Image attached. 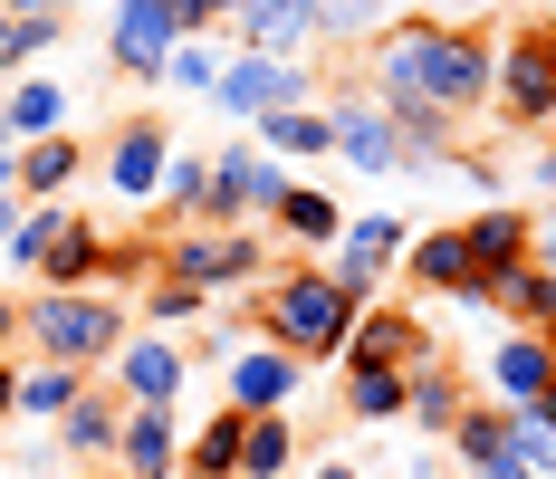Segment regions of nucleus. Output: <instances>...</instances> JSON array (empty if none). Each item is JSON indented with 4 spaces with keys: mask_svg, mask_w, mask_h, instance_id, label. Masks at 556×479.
I'll use <instances>...</instances> for the list:
<instances>
[{
    "mask_svg": "<svg viewBox=\"0 0 556 479\" xmlns=\"http://www.w3.org/2000/svg\"><path fill=\"white\" fill-rule=\"evenodd\" d=\"M87 173V144L77 135H49V144H20V202H58L67 182Z\"/></svg>",
    "mask_w": 556,
    "mask_h": 479,
    "instance_id": "nucleus-28",
    "label": "nucleus"
},
{
    "mask_svg": "<svg viewBox=\"0 0 556 479\" xmlns=\"http://www.w3.org/2000/svg\"><path fill=\"white\" fill-rule=\"evenodd\" d=\"M460 240H470V268L500 288L508 268L538 260V212H528V202H480V212L460 220Z\"/></svg>",
    "mask_w": 556,
    "mask_h": 479,
    "instance_id": "nucleus-15",
    "label": "nucleus"
},
{
    "mask_svg": "<svg viewBox=\"0 0 556 479\" xmlns=\"http://www.w3.org/2000/svg\"><path fill=\"white\" fill-rule=\"evenodd\" d=\"M115 479H182V413H125Z\"/></svg>",
    "mask_w": 556,
    "mask_h": 479,
    "instance_id": "nucleus-19",
    "label": "nucleus"
},
{
    "mask_svg": "<svg viewBox=\"0 0 556 479\" xmlns=\"http://www.w3.org/2000/svg\"><path fill=\"white\" fill-rule=\"evenodd\" d=\"M547 39H556V10H547Z\"/></svg>",
    "mask_w": 556,
    "mask_h": 479,
    "instance_id": "nucleus-52",
    "label": "nucleus"
},
{
    "mask_svg": "<svg viewBox=\"0 0 556 479\" xmlns=\"http://www.w3.org/2000/svg\"><path fill=\"white\" fill-rule=\"evenodd\" d=\"M240 441H250V413H202V431H182V470H222L240 479Z\"/></svg>",
    "mask_w": 556,
    "mask_h": 479,
    "instance_id": "nucleus-29",
    "label": "nucleus"
},
{
    "mask_svg": "<svg viewBox=\"0 0 556 479\" xmlns=\"http://www.w3.org/2000/svg\"><path fill=\"white\" fill-rule=\"evenodd\" d=\"M87 383H97V374H77V365H39V355H29V365H20V423H67V413H77V403H87Z\"/></svg>",
    "mask_w": 556,
    "mask_h": 479,
    "instance_id": "nucleus-23",
    "label": "nucleus"
},
{
    "mask_svg": "<svg viewBox=\"0 0 556 479\" xmlns=\"http://www.w3.org/2000/svg\"><path fill=\"white\" fill-rule=\"evenodd\" d=\"M355 317H365V307L336 288L327 268H307V260L269 268V288L250 298V336H269L278 355H298V365H345Z\"/></svg>",
    "mask_w": 556,
    "mask_h": 479,
    "instance_id": "nucleus-2",
    "label": "nucleus"
},
{
    "mask_svg": "<svg viewBox=\"0 0 556 479\" xmlns=\"http://www.w3.org/2000/svg\"><path fill=\"white\" fill-rule=\"evenodd\" d=\"M20 212H29V202H20V192H0V240L20 230Z\"/></svg>",
    "mask_w": 556,
    "mask_h": 479,
    "instance_id": "nucleus-45",
    "label": "nucleus"
},
{
    "mask_svg": "<svg viewBox=\"0 0 556 479\" xmlns=\"http://www.w3.org/2000/svg\"><path fill=\"white\" fill-rule=\"evenodd\" d=\"M154 278H182V288H202V298H230V288L260 298V288H269V240H260V230H173Z\"/></svg>",
    "mask_w": 556,
    "mask_h": 479,
    "instance_id": "nucleus-5",
    "label": "nucleus"
},
{
    "mask_svg": "<svg viewBox=\"0 0 556 479\" xmlns=\"http://www.w3.org/2000/svg\"><path fill=\"white\" fill-rule=\"evenodd\" d=\"M250 144L269 163H327L336 125H327V106H288V115H269V125H250Z\"/></svg>",
    "mask_w": 556,
    "mask_h": 479,
    "instance_id": "nucleus-21",
    "label": "nucleus"
},
{
    "mask_svg": "<svg viewBox=\"0 0 556 479\" xmlns=\"http://www.w3.org/2000/svg\"><path fill=\"white\" fill-rule=\"evenodd\" d=\"M182 479H222V470H182Z\"/></svg>",
    "mask_w": 556,
    "mask_h": 479,
    "instance_id": "nucleus-50",
    "label": "nucleus"
},
{
    "mask_svg": "<svg viewBox=\"0 0 556 479\" xmlns=\"http://www.w3.org/2000/svg\"><path fill=\"white\" fill-rule=\"evenodd\" d=\"M528 182H538V192H556V135L538 144V154H528Z\"/></svg>",
    "mask_w": 556,
    "mask_h": 479,
    "instance_id": "nucleus-41",
    "label": "nucleus"
},
{
    "mask_svg": "<svg viewBox=\"0 0 556 479\" xmlns=\"http://www.w3.org/2000/svg\"><path fill=\"white\" fill-rule=\"evenodd\" d=\"M460 413H470V374L451 365V345H432L422 365L403 374V423H422V431H442V441H451Z\"/></svg>",
    "mask_w": 556,
    "mask_h": 479,
    "instance_id": "nucleus-18",
    "label": "nucleus"
},
{
    "mask_svg": "<svg viewBox=\"0 0 556 479\" xmlns=\"http://www.w3.org/2000/svg\"><path fill=\"white\" fill-rule=\"evenodd\" d=\"M298 383H307V365H298V355H278L269 336H240V355L222 365V403L260 423V413H288V403H298Z\"/></svg>",
    "mask_w": 556,
    "mask_h": 479,
    "instance_id": "nucleus-13",
    "label": "nucleus"
},
{
    "mask_svg": "<svg viewBox=\"0 0 556 479\" xmlns=\"http://www.w3.org/2000/svg\"><path fill=\"white\" fill-rule=\"evenodd\" d=\"M0 115H10V144H49V135H67V87L39 67V77H20L0 97Z\"/></svg>",
    "mask_w": 556,
    "mask_h": 479,
    "instance_id": "nucleus-22",
    "label": "nucleus"
},
{
    "mask_svg": "<svg viewBox=\"0 0 556 479\" xmlns=\"http://www.w3.org/2000/svg\"><path fill=\"white\" fill-rule=\"evenodd\" d=\"M164 212H173V230H202L212 220V154H173L164 163Z\"/></svg>",
    "mask_w": 556,
    "mask_h": 479,
    "instance_id": "nucleus-33",
    "label": "nucleus"
},
{
    "mask_svg": "<svg viewBox=\"0 0 556 479\" xmlns=\"http://www.w3.org/2000/svg\"><path fill=\"white\" fill-rule=\"evenodd\" d=\"M393 20L403 0H317V49H375Z\"/></svg>",
    "mask_w": 556,
    "mask_h": 479,
    "instance_id": "nucleus-26",
    "label": "nucleus"
},
{
    "mask_svg": "<svg viewBox=\"0 0 556 479\" xmlns=\"http://www.w3.org/2000/svg\"><path fill=\"white\" fill-rule=\"evenodd\" d=\"M490 77H500V29H460V20H422V10H403L365 49V97L384 115H403V106L480 115Z\"/></svg>",
    "mask_w": 556,
    "mask_h": 479,
    "instance_id": "nucleus-1",
    "label": "nucleus"
},
{
    "mask_svg": "<svg viewBox=\"0 0 556 479\" xmlns=\"http://www.w3.org/2000/svg\"><path fill=\"white\" fill-rule=\"evenodd\" d=\"M173 49H182L173 0H106V58H115V77L164 87V58H173Z\"/></svg>",
    "mask_w": 556,
    "mask_h": 479,
    "instance_id": "nucleus-8",
    "label": "nucleus"
},
{
    "mask_svg": "<svg viewBox=\"0 0 556 479\" xmlns=\"http://www.w3.org/2000/svg\"><path fill=\"white\" fill-rule=\"evenodd\" d=\"M230 10H240V0H173L182 39H212V29H230Z\"/></svg>",
    "mask_w": 556,
    "mask_h": 479,
    "instance_id": "nucleus-39",
    "label": "nucleus"
},
{
    "mask_svg": "<svg viewBox=\"0 0 556 479\" xmlns=\"http://www.w3.org/2000/svg\"><path fill=\"white\" fill-rule=\"evenodd\" d=\"M432 345H442V336L422 326V307H393V298H375V307L355 317V336H345V365H393V374H413Z\"/></svg>",
    "mask_w": 556,
    "mask_h": 479,
    "instance_id": "nucleus-14",
    "label": "nucleus"
},
{
    "mask_svg": "<svg viewBox=\"0 0 556 479\" xmlns=\"http://www.w3.org/2000/svg\"><path fill=\"white\" fill-rule=\"evenodd\" d=\"M269 230L288 240V250H336V240H345V202L317 192V182H288V202L269 212Z\"/></svg>",
    "mask_w": 556,
    "mask_h": 479,
    "instance_id": "nucleus-20",
    "label": "nucleus"
},
{
    "mask_svg": "<svg viewBox=\"0 0 556 479\" xmlns=\"http://www.w3.org/2000/svg\"><path fill=\"white\" fill-rule=\"evenodd\" d=\"M202 317H212L202 288H182V278H154V288H144V326H154V336H164V326H202Z\"/></svg>",
    "mask_w": 556,
    "mask_h": 479,
    "instance_id": "nucleus-37",
    "label": "nucleus"
},
{
    "mask_svg": "<svg viewBox=\"0 0 556 479\" xmlns=\"http://www.w3.org/2000/svg\"><path fill=\"white\" fill-rule=\"evenodd\" d=\"M0 192H20V154H0Z\"/></svg>",
    "mask_w": 556,
    "mask_h": 479,
    "instance_id": "nucleus-46",
    "label": "nucleus"
},
{
    "mask_svg": "<svg viewBox=\"0 0 556 479\" xmlns=\"http://www.w3.org/2000/svg\"><path fill=\"white\" fill-rule=\"evenodd\" d=\"M10 345H20V298L0 288V355H10Z\"/></svg>",
    "mask_w": 556,
    "mask_h": 479,
    "instance_id": "nucleus-42",
    "label": "nucleus"
},
{
    "mask_svg": "<svg viewBox=\"0 0 556 479\" xmlns=\"http://www.w3.org/2000/svg\"><path fill=\"white\" fill-rule=\"evenodd\" d=\"M230 39L260 58H307L317 49V0H240L230 10Z\"/></svg>",
    "mask_w": 556,
    "mask_h": 479,
    "instance_id": "nucleus-16",
    "label": "nucleus"
},
{
    "mask_svg": "<svg viewBox=\"0 0 556 479\" xmlns=\"http://www.w3.org/2000/svg\"><path fill=\"white\" fill-rule=\"evenodd\" d=\"M508 451H518L538 479H556V423L547 413H508Z\"/></svg>",
    "mask_w": 556,
    "mask_h": 479,
    "instance_id": "nucleus-38",
    "label": "nucleus"
},
{
    "mask_svg": "<svg viewBox=\"0 0 556 479\" xmlns=\"http://www.w3.org/2000/svg\"><path fill=\"white\" fill-rule=\"evenodd\" d=\"M164 163H173V125L164 115H125L106 135V154H97V173H106L115 202H164Z\"/></svg>",
    "mask_w": 556,
    "mask_h": 479,
    "instance_id": "nucleus-10",
    "label": "nucleus"
},
{
    "mask_svg": "<svg viewBox=\"0 0 556 479\" xmlns=\"http://www.w3.org/2000/svg\"><path fill=\"white\" fill-rule=\"evenodd\" d=\"M451 461H460V470H490V461H508V413H500V403H480V393H470V413L451 423Z\"/></svg>",
    "mask_w": 556,
    "mask_h": 479,
    "instance_id": "nucleus-32",
    "label": "nucleus"
},
{
    "mask_svg": "<svg viewBox=\"0 0 556 479\" xmlns=\"http://www.w3.org/2000/svg\"><path fill=\"white\" fill-rule=\"evenodd\" d=\"M106 250H115L106 230H97V220H77V230L49 250V268H39V278H49V288H106Z\"/></svg>",
    "mask_w": 556,
    "mask_h": 479,
    "instance_id": "nucleus-30",
    "label": "nucleus"
},
{
    "mask_svg": "<svg viewBox=\"0 0 556 479\" xmlns=\"http://www.w3.org/2000/svg\"><path fill=\"white\" fill-rule=\"evenodd\" d=\"M49 479H77V470H49Z\"/></svg>",
    "mask_w": 556,
    "mask_h": 479,
    "instance_id": "nucleus-53",
    "label": "nucleus"
},
{
    "mask_svg": "<svg viewBox=\"0 0 556 479\" xmlns=\"http://www.w3.org/2000/svg\"><path fill=\"white\" fill-rule=\"evenodd\" d=\"M222 67H230V49H212V39H182V49L164 58V87H173V97H212V87H222Z\"/></svg>",
    "mask_w": 556,
    "mask_h": 479,
    "instance_id": "nucleus-35",
    "label": "nucleus"
},
{
    "mask_svg": "<svg viewBox=\"0 0 556 479\" xmlns=\"http://www.w3.org/2000/svg\"><path fill=\"white\" fill-rule=\"evenodd\" d=\"M240 479H298V423H288V413H260V423H250Z\"/></svg>",
    "mask_w": 556,
    "mask_h": 479,
    "instance_id": "nucleus-31",
    "label": "nucleus"
},
{
    "mask_svg": "<svg viewBox=\"0 0 556 479\" xmlns=\"http://www.w3.org/2000/svg\"><path fill=\"white\" fill-rule=\"evenodd\" d=\"M212 106L250 135V125H269V115H288V106H317V67L307 58H260V49H230V67H222V87H212Z\"/></svg>",
    "mask_w": 556,
    "mask_h": 479,
    "instance_id": "nucleus-6",
    "label": "nucleus"
},
{
    "mask_svg": "<svg viewBox=\"0 0 556 479\" xmlns=\"http://www.w3.org/2000/svg\"><path fill=\"white\" fill-rule=\"evenodd\" d=\"M538 413H547V423H556V393H547V403H538Z\"/></svg>",
    "mask_w": 556,
    "mask_h": 479,
    "instance_id": "nucleus-49",
    "label": "nucleus"
},
{
    "mask_svg": "<svg viewBox=\"0 0 556 479\" xmlns=\"http://www.w3.org/2000/svg\"><path fill=\"white\" fill-rule=\"evenodd\" d=\"M317 479H365V470H355V461H327V470H317Z\"/></svg>",
    "mask_w": 556,
    "mask_h": 479,
    "instance_id": "nucleus-47",
    "label": "nucleus"
},
{
    "mask_svg": "<svg viewBox=\"0 0 556 479\" xmlns=\"http://www.w3.org/2000/svg\"><path fill=\"white\" fill-rule=\"evenodd\" d=\"M0 413H20V365L0 355Z\"/></svg>",
    "mask_w": 556,
    "mask_h": 479,
    "instance_id": "nucleus-44",
    "label": "nucleus"
},
{
    "mask_svg": "<svg viewBox=\"0 0 556 479\" xmlns=\"http://www.w3.org/2000/svg\"><path fill=\"white\" fill-rule=\"evenodd\" d=\"M490 115H500L508 135H538V144H547V125H556V39H547V20H508L500 29Z\"/></svg>",
    "mask_w": 556,
    "mask_h": 479,
    "instance_id": "nucleus-4",
    "label": "nucleus"
},
{
    "mask_svg": "<svg viewBox=\"0 0 556 479\" xmlns=\"http://www.w3.org/2000/svg\"><path fill=\"white\" fill-rule=\"evenodd\" d=\"M182 383H192V355H182L173 336H125V355L106 365V393L125 413H173Z\"/></svg>",
    "mask_w": 556,
    "mask_h": 479,
    "instance_id": "nucleus-9",
    "label": "nucleus"
},
{
    "mask_svg": "<svg viewBox=\"0 0 556 479\" xmlns=\"http://www.w3.org/2000/svg\"><path fill=\"white\" fill-rule=\"evenodd\" d=\"M115 431H125V403H115L106 383H87V403L58 423V451L67 461H115Z\"/></svg>",
    "mask_w": 556,
    "mask_h": 479,
    "instance_id": "nucleus-25",
    "label": "nucleus"
},
{
    "mask_svg": "<svg viewBox=\"0 0 556 479\" xmlns=\"http://www.w3.org/2000/svg\"><path fill=\"white\" fill-rule=\"evenodd\" d=\"M547 365H556V326H547Z\"/></svg>",
    "mask_w": 556,
    "mask_h": 479,
    "instance_id": "nucleus-51",
    "label": "nucleus"
},
{
    "mask_svg": "<svg viewBox=\"0 0 556 479\" xmlns=\"http://www.w3.org/2000/svg\"><path fill=\"white\" fill-rule=\"evenodd\" d=\"M77 202H29V212H20V230H10V240H0V260L20 268V278H39V268H49V250L58 240H67V230H77Z\"/></svg>",
    "mask_w": 556,
    "mask_h": 479,
    "instance_id": "nucleus-24",
    "label": "nucleus"
},
{
    "mask_svg": "<svg viewBox=\"0 0 556 479\" xmlns=\"http://www.w3.org/2000/svg\"><path fill=\"white\" fill-rule=\"evenodd\" d=\"M125 298H106V288H39L29 307H20V345L39 355V365H77L106 383V365L125 355Z\"/></svg>",
    "mask_w": 556,
    "mask_h": 479,
    "instance_id": "nucleus-3",
    "label": "nucleus"
},
{
    "mask_svg": "<svg viewBox=\"0 0 556 479\" xmlns=\"http://www.w3.org/2000/svg\"><path fill=\"white\" fill-rule=\"evenodd\" d=\"M393 278H403V288H422V298H451V307H480V317H500V307H490L500 288L470 268V240H460V220H442V230H413Z\"/></svg>",
    "mask_w": 556,
    "mask_h": 479,
    "instance_id": "nucleus-7",
    "label": "nucleus"
},
{
    "mask_svg": "<svg viewBox=\"0 0 556 479\" xmlns=\"http://www.w3.org/2000/svg\"><path fill=\"white\" fill-rule=\"evenodd\" d=\"M77 0H0V20H67Z\"/></svg>",
    "mask_w": 556,
    "mask_h": 479,
    "instance_id": "nucleus-40",
    "label": "nucleus"
},
{
    "mask_svg": "<svg viewBox=\"0 0 556 479\" xmlns=\"http://www.w3.org/2000/svg\"><path fill=\"white\" fill-rule=\"evenodd\" d=\"M327 125H336V163H355V173H403V144H393V115L375 106V97H336L327 106Z\"/></svg>",
    "mask_w": 556,
    "mask_h": 479,
    "instance_id": "nucleus-17",
    "label": "nucleus"
},
{
    "mask_svg": "<svg viewBox=\"0 0 556 479\" xmlns=\"http://www.w3.org/2000/svg\"><path fill=\"white\" fill-rule=\"evenodd\" d=\"M490 307H500V326H528V336H547V326H556V268H547V260L508 268Z\"/></svg>",
    "mask_w": 556,
    "mask_h": 479,
    "instance_id": "nucleus-27",
    "label": "nucleus"
},
{
    "mask_svg": "<svg viewBox=\"0 0 556 479\" xmlns=\"http://www.w3.org/2000/svg\"><path fill=\"white\" fill-rule=\"evenodd\" d=\"M58 29H67V20H0V67L39 77V58L58 49Z\"/></svg>",
    "mask_w": 556,
    "mask_h": 479,
    "instance_id": "nucleus-36",
    "label": "nucleus"
},
{
    "mask_svg": "<svg viewBox=\"0 0 556 479\" xmlns=\"http://www.w3.org/2000/svg\"><path fill=\"white\" fill-rule=\"evenodd\" d=\"M345 423H403V374L393 365H345Z\"/></svg>",
    "mask_w": 556,
    "mask_h": 479,
    "instance_id": "nucleus-34",
    "label": "nucleus"
},
{
    "mask_svg": "<svg viewBox=\"0 0 556 479\" xmlns=\"http://www.w3.org/2000/svg\"><path fill=\"white\" fill-rule=\"evenodd\" d=\"M403 479H432V461H403Z\"/></svg>",
    "mask_w": 556,
    "mask_h": 479,
    "instance_id": "nucleus-48",
    "label": "nucleus"
},
{
    "mask_svg": "<svg viewBox=\"0 0 556 479\" xmlns=\"http://www.w3.org/2000/svg\"><path fill=\"white\" fill-rule=\"evenodd\" d=\"M403 240H413V230H403L393 212H355V220H345V240H336L327 278L355 298V307H375V288H393V268H403Z\"/></svg>",
    "mask_w": 556,
    "mask_h": 479,
    "instance_id": "nucleus-11",
    "label": "nucleus"
},
{
    "mask_svg": "<svg viewBox=\"0 0 556 479\" xmlns=\"http://www.w3.org/2000/svg\"><path fill=\"white\" fill-rule=\"evenodd\" d=\"M480 403H500V413H538L556 393V365H547V336H528V326H500V345L480 355Z\"/></svg>",
    "mask_w": 556,
    "mask_h": 479,
    "instance_id": "nucleus-12",
    "label": "nucleus"
},
{
    "mask_svg": "<svg viewBox=\"0 0 556 479\" xmlns=\"http://www.w3.org/2000/svg\"><path fill=\"white\" fill-rule=\"evenodd\" d=\"M470 479H538V470H528V461L508 451V461H490V470H470Z\"/></svg>",
    "mask_w": 556,
    "mask_h": 479,
    "instance_id": "nucleus-43",
    "label": "nucleus"
}]
</instances>
